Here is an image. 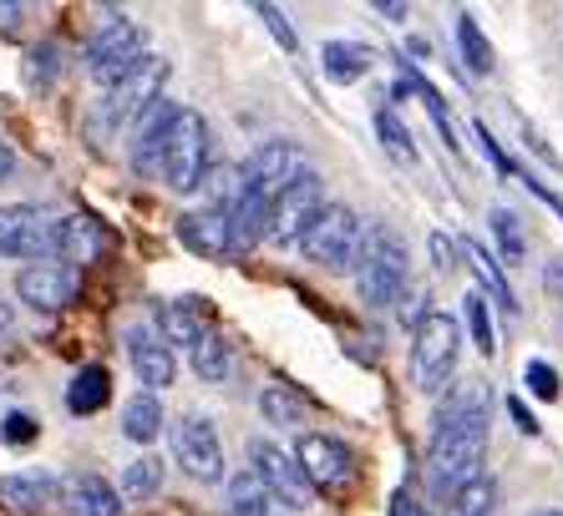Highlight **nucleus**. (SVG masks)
Segmentation results:
<instances>
[{
	"instance_id": "nucleus-1",
	"label": "nucleus",
	"mask_w": 563,
	"mask_h": 516,
	"mask_svg": "<svg viewBox=\"0 0 563 516\" xmlns=\"http://www.w3.org/2000/svg\"><path fill=\"white\" fill-rule=\"evenodd\" d=\"M483 456H487V385L467 380L437 411V430L432 446H427L432 491L437 496H457L467 481L483 476Z\"/></svg>"
},
{
	"instance_id": "nucleus-2",
	"label": "nucleus",
	"mask_w": 563,
	"mask_h": 516,
	"mask_svg": "<svg viewBox=\"0 0 563 516\" xmlns=\"http://www.w3.org/2000/svg\"><path fill=\"white\" fill-rule=\"evenodd\" d=\"M355 294L371 310H391L396 299L407 294V273H411V254L401 244V233L391 228H366L361 254H355Z\"/></svg>"
},
{
	"instance_id": "nucleus-3",
	"label": "nucleus",
	"mask_w": 563,
	"mask_h": 516,
	"mask_svg": "<svg viewBox=\"0 0 563 516\" xmlns=\"http://www.w3.org/2000/svg\"><path fill=\"white\" fill-rule=\"evenodd\" d=\"M457 349H462L457 319L442 310H427L421 324L411 329V385H417L421 395L446 390V380L457 370Z\"/></svg>"
},
{
	"instance_id": "nucleus-4",
	"label": "nucleus",
	"mask_w": 563,
	"mask_h": 516,
	"mask_svg": "<svg viewBox=\"0 0 563 516\" xmlns=\"http://www.w3.org/2000/svg\"><path fill=\"white\" fill-rule=\"evenodd\" d=\"M209 172V127L194 106H178L168 122V143H163V168L157 178L168 182L173 193H198Z\"/></svg>"
},
{
	"instance_id": "nucleus-5",
	"label": "nucleus",
	"mask_w": 563,
	"mask_h": 516,
	"mask_svg": "<svg viewBox=\"0 0 563 516\" xmlns=\"http://www.w3.org/2000/svg\"><path fill=\"white\" fill-rule=\"evenodd\" d=\"M361 238H366V228H361V218H355L351 207L325 203L314 213L310 228H305L300 248L310 263H320V269H351L355 254H361Z\"/></svg>"
},
{
	"instance_id": "nucleus-6",
	"label": "nucleus",
	"mask_w": 563,
	"mask_h": 516,
	"mask_svg": "<svg viewBox=\"0 0 563 516\" xmlns=\"http://www.w3.org/2000/svg\"><path fill=\"white\" fill-rule=\"evenodd\" d=\"M295 461H300L310 491H325V496H341V491H351L355 476H361V465H355L351 446H345V440H335V436H320V430L300 436V446H295Z\"/></svg>"
},
{
	"instance_id": "nucleus-7",
	"label": "nucleus",
	"mask_w": 563,
	"mask_h": 516,
	"mask_svg": "<svg viewBox=\"0 0 563 516\" xmlns=\"http://www.w3.org/2000/svg\"><path fill=\"white\" fill-rule=\"evenodd\" d=\"M320 207H325V188H320V178H314V172H300V178L289 182L285 193L269 203L264 238H269V244H279V248L300 244L305 228L314 223V213H320Z\"/></svg>"
},
{
	"instance_id": "nucleus-8",
	"label": "nucleus",
	"mask_w": 563,
	"mask_h": 516,
	"mask_svg": "<svg viewBox=\"0 0 563 516\" xmlns=\"http://www.w3.org/2000/svg\"><path fill=\"white\" fill-rule=\"evenodd\" d=\"M0 258H21V263L56 258V223L36 203L0 207Z\"/></svg>"
},
{
	"instance_id": "nucleus-9",
	"label": "nucleus",
	"mask_w": 563,
	"mask_h": 516,
	"mask_svg": "<svg viewBox=\"0 0 563 516\" xmlns=\"http://www.w3.org/2000/svg\"><path fill=\"white\" fill-rule=\"evenodd\" d=\"M173 456H178V465H184L194 481H203V486L223 481V440L209 415L188 411L173 420Z\"/></svg>"
},
{
	"instance_id": "nucleus-10",
	"label": "nucleus",
	"mask_w": 563,
	"mask_h": 516,
	"mask_svg": "<svg viewBox=\"0 0 563 516\" xmlns=\"http://www.w3.org/2000/svg\"><path fill=\"white\" fill-rule=\"evenodd\" d=\"M163 87H168V61L163 56H143V66L122 87L107 91V106H102L107 127H128V122L147 116V106L163 102Z\"/></svg>"
},
{
	"instance_id": "nucleus-11",
	"label": "nucleus",
	"mask_w": 563,
	"mask_h": 516,
	"mask_svg": "<svg viewBox=\"0 0 563 516\" xmlns=\"http://www.w3.org/2000/svg\"><path fill=\"white\" fill-rule=\"evenodd\" d=\"M300 172H310L300 147L295 143H264V147H254L250 162L239 168V188H254V193H264L269 203H275Z\"/></svg>"
},
{
	"instance_id": "nucleus-12",
	"label": "nucleus",
	"mask_w": 563,
	"mask_h": 516,
	"mask_svg": "<svg viewBox=\"0 0 563 516\" xmlns=\"http://www.w3.org/2000/svg\"><path fill=\"white\" fill-rule=\"evenodd\" d=\"M250 461H254V476L264 481V491H269L279 506H289V512H305V506H310V481H305L300 461L279 451L275 440H254Z\"/></svg>"
},
{
	"instance_id": "nucleus-13",
	"label": "nucleus",
	"mask_w": 563,
	"mask_h": 516,
	"mask_svg": "<svg viewBox=\"0 0 563 516\" xmlns=\"http://www.w3.org/2000/svg\"><path fill=\"white\" fill-rule=\"evenodd\" d=\"M15 294H21V304H31L36 314H56L71 304V294H77V269H66L62 258L26 263V269L15 273Z\"/></svg>"
},
{
	"instance_id": "nucleus-14",
	"label": "nucleus",
	"mask_w": 563,
	"mask_h": 516,
	"mask_svg": "<svg viewBox=\"0 0 563 516\" xmlns=\"http://www.w3.org/2000/svg\"><path fill=\"white\" fill-rule=\"evenodd\" d=\"M128 360H132V370H137V380L147 385V395H153V390H168L173 380H178V355H173L168 339L157 335V329H147V324H132L128 329Z\"/></svg>"
},
{
	"instance_id": "nucleus-15",
	"label": "nucleus",
	"mask_w": 563,
	"mask_h": 516,
	"mask_svg": "<svg viewBox=\"0 0 563 516\" xmlns=\"http://www.w3.org/2000/svg\"><path fill=\"white\" fill-rule=\"evenodd\" d=\"M147 56V36L137 21H128V15H118V21H107V26H97V36L87 41V66L92 71H107V66H132Z\"/></svg>"
},
{
	"instance_id": "nucleus-16",
	"label": "nucleus",
	"mask_w": 563,
	"mask_h": 516,
	"mask_svg": "<svg viewBox=\"0 0 563 516\" xmlns=\"http://www.w3.org/2000/svg\"><path fill=\"white\" fill-rule=\"evenodd\" d=\"M71 516H122V491L112 481H102L97 471H77L62 481V502Z\"/></svg>"
},
{
	"instance_id": "nucleus-17",
	"label": "nucleus",
	"mask_w": 563,
	"mask_h": 516,
	"mask_svg": "<svg viewBox=\"0 0 563 516\" xmlns=\"http://www.w3.org/2000/svg\"><path fill=\"white\" fill-rule=\"evenodd\" d=\"M178 238H184V248L198 254V258H229L234 254V244H229V213H223V207L184 213V218H178Z\"/></svg>"
},
{
	"instance_id": "nucleus-18",
	"label": "nucleus",
	"mask_w": 563,
	"mask_h": 516,
	"mask_svg": "<svg viewBox=\"0 0 563 516\" xmlns=\"http://www.w3.org/2000/svg\"><path fill=\"white\" fill-rule=\"evenodd\" d=\"M203 329H209V299H173L157 314V335L168 339V349H194L203 339Z\"/></svg>"
},
{
	"instance_id": "nucleus-19",
	"label": "nucleus",
	"mask_w": 563,
	"mask_h": 516,
	"mask_svg": "<svg viewBox=\"0 0 563 516\" xmlns=\"http://www.w3.org/2000/svg\"><path fill=\"white\" fill-rule=\"evenodd\" d=\"M0 502L15 512H41V506L62 502V481L52 471H11V476H0Z\"/></svg>"
},
{
	"instance_id": "nucleus-20",
	"label": "nucleus",
	"mask_w": 563,
	"mask_h": 516,
	"mask_svg": "<svg viewBox=\"0 0 563 516\" xmlns=\"http://www.w3.org/2000/svg\"><path fill=\"white\" fill-rule=\"evenodd\" d=\"M178 106L173 102H153L143 116V127H137V143H132V162H137V172L143 178H157V168H163V143H168V122Z\"/></svg>"
},
{
	"instance_id": "nucleus-21",
	"label": "nucleus",
	"mask_w": 563,
	"mask_h": 516,
	"mask_svg": "<svg viewBox=\"0 0 563 516\" xmlns=\"http://www.w3.org/2000/svg\"><path fill=\"white\" fill-rule=\"evenodd\" d=\"M371 61H376V52L361 46V41H325V46H320V71H325L330 81H341V87L366 77Z\"/></svg>"
},
{
	"instance_id": "nucleus-22",
	"label": "nucleus",
	"mask_w": 563,
	"mask_h": 516,
	"mask_svg": "<svg viewBox=\"0 0 563 516\" xmlns=\"http://www.w3.org/2000/svg\"><path fill=\"white\" fill-rule=\"evenodd\" d=\"M102 254V228H97L92 218H62L56 223V258H62L66 269L71 263H92V258Z\"/></svg>"
},
{
	"instance_id": "nucleus-23",
	"label": "nucleus",
	"mask_w": 563,
	"mask_h": 516,
	"mask_svg": "<svg viewBox=\"0 0 563 516\" xmlns=\"http://www.w3.org/2000/svg\"><path fill=\"white\" fill-rule=\"evenodd\" d=\"M188 364H194V374H198V380H209V385L229 380V374H234V345H229V335L209 324V329H203V339L188 349Z\"/></svg>"
},
{
	"instance_id": "nucleus-24",
	"label": "nucleus",
	"mask_w": 563,
	"mask_h": 516,
	"mask_svg": "<svg viewBox=\"0 0 563 516\" xmlns=\"http://www.w3.org/2000/svg\"><path fill=\"white\" fill-rule=\"evenodd\" d=\"M462 258H467V263H472V273H477V284H483V289H477V294H493V299H498V304H503V310H518V304H512V289H508V273H503V263H498V254H487V248L483 244H477V238H462Z\"/></svg>"
},
{
	"instance_id": "nucleus-25",
	"label": "nucleus",
	"mask_w": 563,
	"mask_h": 516,
	"mask_svg": "<svg viewBox=\"0 0 563 516\" xmlns=\"http://www.w3.org/2000/svg\"><path fill=\"white\" fill-rule=\"evenodd\" d=\"M107 370L102 364H81L77 374H71V385H66V411L71 415H97L107 405Z\"/></svg>"
},
{
	"instance_id": "nucleus-26",
	"label": "nucleus",
	"mask_w": 563,
	"mask_h": 516,
	"mask_svg": "<svg viewBox=\"0 0 563 516\" xmlns=\"http://www.w3.org/2000/svg\"><path fill=\"white\" fill-rule=\"evenodd\" d=\"M229 516H279V502L264 491V481L254 471H239L229 481Z\"/></svg>"
},
{
	"instance_id": "nucleus-27",
	"label": "nucleus",
	"mask_w": 563,
	"mask_h": 516,
	"mask_svg": "<svg viewBox=\"0 0 563 516\" xmlns=\"http://www.w3.org/2000/svg\"><path fill=\"white\" fill-rule=\"evenodd\" d=\"M122 436L137 440V446L163 436V405H157V395H132L122 405Z\"/></svg>"
},
{
	"instance_id": "nucleus-28",
	"label": "nucleus",
	"mask_w": 563,
	"mask_h": 516,
	"mask_svg": "<svg viewBox=\"0 0 563 516\" xmlns=\"http://www.w3.org/2000/svg\"><path fill=\"white\" fill-rule=\"evenodd\" d=\"M260 411H264V420H269V426H305L310 401H305L295 385H264Z\"/></svg>"
},
{
	"instance_id": "nucleus-29",
	"label": "nucleus",
	"mask_w": 563,
	"mask_h": 516,
	"mask_svg": "<svg viewBox=\"0 0 563 516\" xmlns=\"http://www.w3.org/2000/svg\"><path fill=\"white\" fill-rule=\"evenodd\" d=\"M457 52H462L472 77H487V71H493V46H487V36H483V26H477L472 11L457 15Z\"/></svg>"
},
{
	"instance_id": "nucleus-30",
	"label": "nucleus",
	"mask_w": 563,
	"mask_h": 516,
	"mask_svg": "<svg viewBox=\"0 0 563 516\" xmlns=\"http://www.w3.org/2000/svg\"><path fill=\"white\" fill-rule=\"evenodd\" d=\"M157 491H163V461L137 456V461L122 471V496H128V502H153Z\"/></svg>"
},
{
	"instance_id": "nucleus-31",
	"label": "nucleus",
	"mask_w": 563,
	"mask_h": 516,
	"mask_svg": "<svg viewBox=\"0 0 563 516\" xmlns=\"http://www.w3.org/2000/svg\"><path fill=\"white\" fill-rule=\"evenodd\" d=\"M376 137H380V147H386V153L396 157V162H417V143H411V132L401 127V116L391 112V106H380L376 112Z\"/></svg>"
},
{
	"instance_id": "nucleus-32",
	"label": "nucleus",
	"mask_w": 563,
	"mask_h": 516,
	"mask_svg": "<svg viewBox=\"0 0 563 516\" xmlns=\"http://www.w3.org/2000/svg\"><path fill=\"white\" fill-rule=\"evenodd\" d=\"M493 238H498L503 263H523L528 238H523V223H518V213H508V207H493Z\"/></svg>"
},
{
	"instance_id": "nucleus-33",
	"label": "nucleus",
	"mask_w": 563,
	"mask_h": 516,
	"mask_svg": "<svg viewBox=\"0 0 563 516\" xmlns=\"http://www.w3.org/2000/svg\"><path fill=\"white\" fill-rule=\"evenodd\" d=\"M462 314H467V329H472L477 355H493V349H498V335H493V314H487V299L477 294V289L462 299Z\"/></svg>"
},
{
	"instance_id": "nucleus-34",
	"label": "nucleus",
	"mask_w": 563,
	"mask_h": 516,
	"mask_svg": "<svg viewBox=\"0 0 563 516\" xmlns=\"http://www.w3.org/2000/svg\"><path fill=\"white\" fill-rule=\"evenodd\" d=\"M498 502V486H493V476H477L467 481V486L452 496V512L457 516H487V506Z\"/></svg>"
},
{
	"instance_id": "nucleus-35",
	"label": "nucleus",
	"mask_w": 563,
	"mask_h": 516,
	"mask_svg": "<svg viewBox=\"0 0 563 516\" xmlns=\"http://www.w3.org/2000/svg\"><path fill=\"white\" fill-rule=\"evenodd\" d=\"M56 71H62V52H56L52 41L31 46V56H26V81H31V87H52Z\"/></svg>"
},
{
	"instance_id": "nucleus-36",
	"label": "nucleus",
	"mask_w": 563,
	"mask_h": 516,
	"mask_svg": "<svg viewBox=\"0 0 563 516\" xmlns=\"http://www.w3.org/2000/svg\"><path fill=\"white\" fill-rule=\"evenodd\" d=\"M523 385L533 390L538 401H559V370L549 360H528L523 364Z\"/></svg>"
},
{
	"instance_id": "nucleus-37",
	"label": "nucleus",
	"mask_w": 563,
	"mask_h": 516,
	"mask_svg": "<svg viewBox=\"0 0 563 516\" xmlns=\"http://www.w3.org/2000/svg\"><path fill=\"white\" fill-rule=\"evenodd\" d=\"M36 420H31L26 411H11L5 415V420H0V440H5V446H31V440H36Z\"/></svg>"
},
{
	"instance_id": "nucleus-38",
	"label": "nucleus",
	"mask_w": 563,
	"mask_h": 516,
	"mask_svg": "<svg viewBox=\"0 0 563 516\" xmlns=\"http://www.w3.org/2000/svg\"><path fill=\"white\" fill-rule=\"evenodd\" d=\"M260 15H264V26H269V36L285 46V52H295L300 41H295V31H289V21H285V11H275V5H260Z\"/></svg>"
},
{
	"instance_id": "nucleus-39",
	"label": "nucleus",
	"mask_w": 563,
	"mask_h": 516,
	"mask_svg": "<svg viewBox=\"0 0 563 516\" xmlns=\"http://www.w3.org/2000/svg\"><path fill=\"white\" fill-rule=\"evenodd\" d=\"M432 258H437V269L442 273H452L457 269V244H452L446 233H432Z\"/></svg>"
},
{
	"instance_id": "nucleus-40",
	"label": "nucleus",
	"mask_w": 563,
	"mask_h": 516,
	"mask_svg": "<svg viewBox=\"0 0 563 516\" xmlns=\"http://www.w3.org/2000/svg\"><path fill=\"white\" fill-rule=\"evenodd\" d=\"M386 516H432V512H427V506H421L417 496H411V491L401 486V491L391 496V506H386Z\"/></svg>"
},
{
	"instance_id": "nucleus-41",
	"label": "nucleus",
	"mask_w": 563,
	"mask_h": 516,
	"mask_svg": "<svg viewBox=\"0 0 563 516\" xmlns=\"http://www.w3.org/2000/svg\"><path fill=\"white\" fill-rule=\"evenodd\" d=\"M508 415L518 420V430H523V436H538V420L528 415V405H523V401H508Z\"/></svg>"
},
{
	"instance_id": "nucleus-42",
	"label": "nucleus",
	"mask_w": 563,
	"mask_h": 516,
	"mask_svg": "<svg viewBox=\"0 0 563 516\" xmlns=\"http://www.w3.org/2000/svg\"><path fill=\"white\" fill-rule=\"evenodd\" d=\"M21 15H26V11H21L15 0H0V31H15V26H21Z\"/></svg>"
},
{
	"instance_id": "nucleus-43",
	"label": "nucleus",
	"mask_w": 563,
	"mask_h": 516,
	"mask_svg": "<svg viewBox=\"0 0 563 516\" xmlns=\"http://www.w3.org/2000/svg\"><path fill=\"white\" fill-rule=\"evenodd\" d=\"M15 172V153H11V143H0V182Z\"/></svg>"
},
{
	"instance_id": "nucleus-44",
	"label": "nucleus",
	"mask_w": 563,
	"mask_h": 516,
	"mask_svg": "<svg viewBox=\"0 0 563 516\" xmlns=\"http://www.w3.org/2000/svg\"><path fill=\"white\" fill-rule=\"evenodd\" d=\"M376 11H380V15H391V21H401V15H407V5H396V0H380Z\"/></svg>"
},
{
	"instance_id": "nucleus-45",
	"label": "nucleus",
	"mask_w": 563,
	"mask_h": 516,
	"mask_svg": "<svg viewBox=\"0 0 563 516\" xmlns=\"http://www.w3.org/2000/svg\"><path fill=\"white\" fill-rule=\"evenodd\" d=\"M0 329H11V304H0Z\"/></svg>"
},
{
	"instance_id": "nucleus-46",
	"label": "nucleus",
	"mask_w": 563,
	"mask_h": 516,
	"mask_svg": "<svg viewBox=\"0 0 563 516\" xmlns=\"http://www.w3.org/2000/svg\"><path fill=\"white\" fill-rule=\"evenodd\" d=\"M5 395H11V380H5V374H0V401H5Z\"/></svg>"
},
{
	"instance_id": "nucleus-47",
	"label": "nucleus",
	"mask_w": 563,
	"mask_h": 516,
	"mask_svg": "<svg viewBox=\"0 0 563 516\" xmlns=\"http://www.w3.org/2000/svg\"><path fill=\"white\" fill-rule=\"evenodd\" d=\"M538 516H563V512H538Z\"/></svg>"
}]
</instances>
